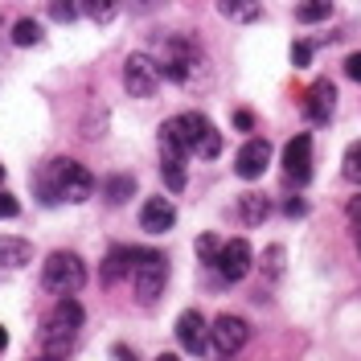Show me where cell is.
<instances>
[{
    "label": "cell",
    "instance_id": "5b68a950",
    "mask_svg": "<svg viewBox=\"0 0 361 361\" xmlns=\"http://www.w3.org/2000/svg\"><path fill=\"white\" fill-rule=\"evenodd\" d=\"M132 283L140 304H157L164 283H169V259L157 250H135V267H132Z\"/></svg>",
    "mask_w": 361,
    "mask_h": 361
},
{
    "label": "cell",
    "instance_id": "3957f363",
    "mask_svg": "<svg viewBox=\"0 0 361 361\" xmlns=\"http://www.w3.org/2000/svg\"><path fill=\"white\" fill-rule=\"evenodd\" d=\"M157 62H160V74L180 82V87H197V82H205V74H209L205 54L193 42H185V37H169L164 42V58H157Z\"/></svg>",
    "mask_w": 361,
    "mask_h": 361
},
{
    "label": "cell",
    "instance_id": "1f68e13d",
    "mask_svg": "<svg viewBox=\"0 0 361 361\" xmlns=\"http://www.w3.org/2000/svg\"><path fill=\"white\" fill-rule=\"evenodd\" d=\"M345 214H349V222H353V226H361V193L349 202V209H345Z\"/></svg>",
    "mask_w": 361,
    "mask_h": 361
},
{
    "label": "cell",
    "instance_id": "2e32d148",
    "mask_svg": "<svg viewBox=\"0 0 361 361\" xmlns=\"http://www.w3.org/2000/svg\"><path fill=\"white\" fill-rule=\"evenodd\" d=\"M33 259V243L29 238H17V234H0V267L17 271Z\"/></svg>",
    "mask_w": 361,
    "mask_h": 361
},
{
    "label": "cell",
    "instance_id": "4316f807",
    "mask_svg": "<svg viewBox=\"0 0 361 361\" xmlns=\"http://www.w3.org/2000/svg\"><path fill=\"white\" fill-rule=\"evenodd\" d=\"M17 214H21V202L0 189V222H8V218H17Z\"/></svg>",
    "mask_w": 361,
    "mask_h": 361
},
{
    "label": "cell",
    "instance_id": "f546056e",
    "mask_svg": "<svg viewBox=\"0 0 361 361\" xmlns=\"http://www.w3.org/2000/svg\"><path fill=\"white\" fill-rule=\"evenodd\" d=\"M283 214H292V218H304V214H308V205L300 202V197H292V202H283Z\"/></svg>",
    "mask_w": 361,
    "mask_h": 361
},
{
    "label": "cell",
    "instance_id": "9c48e42d",
    "mask_svg": "<svg viewBox=\"0 0 361 361\" xmlns=\"http://www.w3.org/2000/svg\"><path fill=\"white\" fill-rule=\"evenodd\" d=\"M283 180L295 185V189L312 180V135L308 132L288 140V148H283Z\"/></svg>",
    "mask_w": 361,
    "mask_h": 361
},
{
    "label": "cell",
    "instance_id": "30bf717a",
    "mask_svg": "<svg viewBox=\"0 0 361 361\" xmlns=\"http://www.w3.org/2000/svg\"><path fill=\"white\" fill-rule=\"evenodd\" d=\"M209 341H214V349L222 353V357H230V353H238L243 345L250 341V324L243 320V316L226 312L214 320V329H209Z\"/></svg>",
    "mask_w": 361,
    "mask_h": 361
},
{
    "label": "cell",
    "instance_id": "d6a6232c",
    "mask_svg": "<svg viewBox=\"0 0 361 361\" xmlns=\"http://www.w3.org/2000/svg\"><path fill=\"white\" fill-rule=\"evenodd\" d=\"M250 123H255V119H250V111H238V115H234V128H238V132H247Z\"/></svg>",
    "mask_w": 361,
    "mask_h": 361
},
{
    "label": "cell",
    "instance_id": "6da1fadb",
    "mask_svg": "<svg viewBox=\"0 0 361 361\" xmlns=\"http://www.w3.org/2000/svg\"><path fill=\"white\" fill-rule=\"evenodd\" d=\"M90 193H94V177L70 157L49 160L42 173H37V197H42L45 205H54V202L78 205V202H87Z\"/></svg>",
    "mask_w": 361,
    "mask_h": 361
},
{
    "label": "cell",
    "instance_id": "e0dca14e",
    "mask_svg": "<svg viewBox=\"0 0 361 361\" xmlns=\"http://www.w3.org/2000/svg\"><path fill=\"white\" fill-rule=\"evenodd\" d=\"M238 218L247 226H263L271 218V197L267 193H243L238 197Z\"/></svg>",
    "mask_w": 361,
    "mask_h": 361
},
{
    "label": "cell",
    "instance_id": "44dd1931",
    "mask_svg": "<svg viewBox=\"0 0 361 361\" xmlns=\"http://www.w3.org/2000/svg\"><path fill=\"white\" fill-rule=\"evenodd\" d=\"M82 13L94 25H111L119 17V0H82Z\"/></svg>",
    "mask_w": 361,
    "mask_h": 361
},
{
    "label": "cell",
    "instance_id": "4dcf8cb0",
    "mask_svg": "<svg viewBox=\"0 0 361 361\" xmlns=\"http://www.w3.org/2000/svg\"><path fill=\"white\" fill-rule=\"evenodd\" d=\"M111 361H135V353L128 345H111Z\"/></svg>",
    "mask_w": 361,
    "mask_h": 361
},
{
    "label": "cell",
    "instance_id": "8992f818",
    "mask_svg": "<svg viewBox=\"0 0 361 361\" xmlns=\"http://www.w3.org/2000/svg\"><path fill=\"white\" fill-rule=\"evenodd\" d=\"M160 62L152 54H128V62H123V90L132 94V99H152L160 87Z\"/></svg>",
    "mask_w": 361,
    "mask_h": 361
},
{
    "label": "cell",
    "instance_id": "8d00e7d4",
    "mask_svg": "<svg viewBox=\"0 0 361 361\" xmlns=\"http://www.w3.org/2000/svg\"><path fill=\"white\" fill-rule=\"evenodd\" d=\"M353 230H357V247H361V226H353Z\"/></svg>",
    "mask_w": 361,
    "mask_h": 361
},
{
    "label": "cell",
    "instance_id": "d590c367",
    "mask_svg": "<svg viewBox=\"0 0 361 361\" xmlns=\"http://www.w3.org/2000/svg\"><path fill=\"white\" fill-rule=\"evenodd\" d=\"M0 349H8V333L4 329H0Z\"/></svg>",
    "mask_w": 361,
    "mask_h": 361
},
{
    "label": "cell",
    "instance_id": "7c38bea8",
    "mask_svg": "<svg viewBox=\"0 0 361 361\" xmlns=\"http://www.w3.org/2000/svg\"><path fill=\"white\" fill-rule=\"evenodd\" d=\"M177 341L185 353H193V357H202L205 349H209V329H205V320L197 308H189V312L177 316Z\"/></svg>",
    "mask_w": 361,
    "mask_h": 361
},
{
    "label": "cell",
    "instance_id": "277c9868",
    "mask_svg": "<svg viewBox=\"0 0 361 361\" xmlns=\"http://www.w3.org/2000/svg\"><path fill=\"white\" fill-rule=\"evenodd\" d=\"M87 283V263L74 250H54L42 263V288L54 295H70Z\"/></svg>",
    "mask_w": 361,
    "mask_h": 361
},
{
    "label": "cell",
    "instance_id": "836d02e7",
    "mask_svg": "<svg viewBox=\"0 0 361 361\" xmlns=\"http://www.w3.org/2000/svg\"><path fill=\"white\" fill-rule=\"evenodd\" d=\"M37 361H66V357H58V353H42Z\"/></svg>",
    "mask_w": 361,
    "mask_h": 361
},
{
    "label": "cell",
    "instance_id": "83f0119b",
    "mask_svg": "<svg viewBox=\"0 0 361 361\" xmlns=\"http://www.w3.org/2000/svg\"><path fill=\"white\" fill-rule=\"evenodd\" d=\"M292 62H295V70H304L308 62H312V45H308V42H295L292 45Z\"/></svg>",
    "mask_w": 361,
    "mask_h": 361
},
{
    "label": "cell",
    "instance_id": "484cf974",
    "mask_svg": "<svg viewBox=\"0 0 361 361\" xmlns=\"http://www.w3.org/2000/svg\"><path fill=\"white\" fill-rule=\"evenodd\" d=\"M279 267H283V247H267V250H263V271L275 279V275H279Z\"/></svg>",
    "mask_w": 361,
    "mask_h": 361
},
{
    "label": "cell",
    "instance_id": "f1b7e54d",
    "mask_svg": "<svg viewBox=\"0 0 361 361\" xmlns=\"http://www.w3.org/2000/svg\"><path fill=\"white\" fill-rule=\"evenodd\" d=\"M345 74H349L353 82H361V54H349V58H345Z\"/></svg>",
    "mask_w": 361,
    "mask_h": 361
},
{
    "label": "cell",
    "instance_id": "52a82bcc",
    "mask_svg": "<svg viewBox=\"0 0 361 361\" xmlns=\"http://www.w3.org/2000/svg\"><path fill=\"white\" fill-rule=\"evenodd\" d=\"M160 173H164V185L173 189V193H180L185 185H189V173H185V164H189V152H185V144H180L177 135L169 132L164 123H160Z\"/></svg>",
    "mask_w": 361,
    "mask_h": 361
},
{
    "label": "cell",
    "instance_id": "5bb4252c",
    "mask_svg": "<svg viewBox=\"0 0 361 361\" xmlns=\"http://www.w3.org/2000/svg\"><path fill=\"white\" fill-rule=\"evenodd\" d=\"M177 226V205L169 202V197H148L144 209H140V230H148V234H164V230H173Z\"/></svg>",
    "mask_w": 361,
    "mask_h": 361
},
{
    "label": "cell",
    "instance_id": "ffe728a7",
    "mask_svg": "<svg viewBox=\"0 0 361 361\" xmlns=\"http://www.w3.org/2000/svg\"><path fill=\"white\" fill-rule=\"evenodd\" d=\"M132 193H135V177H128V173H115V177H107V185H103L107 205H123Z\"/></svg>",
    "mask_w": 361,
    "mask_h": 361
},
{
    "label": "cell",
    "instance_id": "8fae6325",
    "mask_svg": "<svg viewBox=\"0 0 361 361\" xmlns=\"http://www.w3.org/2000/svg\"><path fill=\"white\" fill-rule=\"evenodd\" d=\"M333 111H337V87H333L329 78H320V82H312L308 94H304V119H308V123H329Z\"/></svg>",
    "mask_w": 361,
    "mask_h": 361
},
{
    "label": "cell",
    "instance_id": "603a6c76",
    "mask_svg": "<svg viewBox=\"0 0 361 361\" xmlns=\"http://www.w3.org/2000/svg\"><path fill=\"white\" fill-rule=\"evenodd\" d=\"M45 13H49V21L70 25V21H78L82 4H74V0H49V4H45Z\"/></svg>",
    "mask_w": 361,
    "mask_h": 361
},
{
    "label": "cell",
    "instance_id": "4fadbf2b",
    "mask_svg": "<svg viewBox=\"0 0 361 361\" xmlns=\"http://www.w3.org/2000/svg\"><path fill=\"white\" fill-rule=\"evenodd\" d=\"M267 164H271V144L267 140H247L234 157V173L243 180H259L267 173Z\"/></svg>",
    "mask_w": 361,
    "mask_h": 361
},
{
    "label": "cell",
    "instance_id": "cb8c5ba5",
    "mask_svg": "<svg viewBox=\"0 0 361 361\" xmlns=\"http://www.w3.org/2000/svg\"><path fill=\"white\" fill-rule=\"evenodd\" d=\"M345 177L353 180V185H361V140L345 152Z\"/></svg>",
    "mask_w": 361,
    "mask_h": 361
},
{
    "label": "cell",
    "instance_id": "7402d4cb",
    "mask_svg": "<svg viewBox=\"0 0 361 361\" xmlns=\"http://www.w3.org/2000/svg\"><path fill=\"white\" fill-rule=\"evenodd\" d=\"M13 45H21V49H29V45H42V25L29 21V17H21V21L13 25Z\"/></svg>",
    "mask_w": 361,
    "mask_h": 361
},
{
    "label": "cell",
    "instance_id": "e575fe53",
    "mask_svg": "<svg viewBox=\"0 0 361 361\" xmlns=\"http://www.w3.org/2000/svg\"><path fill=\"white\" fill-rule=\"evenodd\" d=\"M157 361H180V357H177V353H160Z\"/></svg>",
    "mask_w": 361,
    "mask_h": 361
},
{
    "label": "cell",
    "instance_id": "7a4b0ae2",
    "mask_svg": "<svg viewBox=\"0 0 361 361\" xmlns=\"http://www.w3.org/2000/svg\"><path fill=\"white\" fill-rule=\"evenodd\" d=\"M164 128L177 135L180 144H185V152H189V157H202V160L222 157V132H218V128H214L202 111L173 115V119H164Z\"/></svg>",
    "mask_w": 361,
    "mask_h": 361
},
{
    "label": "cell",
    "instance_id": "ac0fdd59",
    "mask_svg": "<svg viewBox=\"0 0 361 361\" xmlns=\"http://www.w3.org/2000/svg\"><path fill=\"white\" fill-rule=\"evenodd\" d=\"M218 13L226 21H238V25H250L263 17V4L259 0H218Z\"/></svg>",
    "mask_w": 361,
    "mask_h": 361
},
{
    "label": "cell",
    "instance_id": "9a60e30c",
    "mask_svg": "<svg viewBox=\"0 0 361 361\" xmlns=\"http://www.w3.org/2000/svg\"><path fill=\"white\" fill-rule=\"evenodd\" d=\"M132 267H135V250L132 247H111L107 250V259H103V271H99V275H103L107 288H115L123 275H132Z\"/></svg>",
    "mask_w": 361,
    "mask_h": 361
},
{
    "label": "cell",
    "instance_id": "ba28073f",
    "mask_svg": "<svg viewBox=\"0 0 361 361\" xmlns=\"http://www.w3.org/2000/svg\"><path fill=\"white\" fill-rule=\"evenodd\" d=\"M214 267L222 275V283H243L255 267V250L247 238H230V243H222V255L214 259Z\"/></svg>",
    "mask_w": 361,
    "mask_h": 361
},
{
    "label": "cell",
    "instance_id": "d4e9b609",
    "mask_svg": "<svg viewBox=\"0 0 361 361\" xmlns=\"http://www.w3.org/2000/svg\"><path fill=\"white\" fill-rule=\"evenodd\" d=\"M197 255H202L205 263H214V259L222 255V238H218V234H202V238H197Z\"/></svg>",
    "mask_w": 361,
    "mask_h": 361
},
{
    "label": "cell",
    "instance_id": "d6986e66",
    "mask_svg": "<svg viewBox=\"0 0 361 361\" xmlns=\"http://www.w3.org/2000/svg\"><path fill=\"white\" fill-rule=\"evenodd\" d=\"M333 17V0H300L295 4V21L300 25H320Z\"/></svg>",
    "mask_w": 361,
    "mask_h": 361
}]
</instances>
